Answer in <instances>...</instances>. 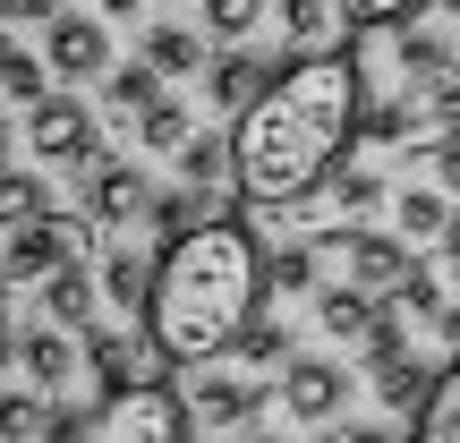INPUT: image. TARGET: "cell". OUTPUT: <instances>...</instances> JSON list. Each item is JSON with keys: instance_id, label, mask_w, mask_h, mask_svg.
I'll return each instance as SVG.
<instances>
[{"instance_id": "29", "label": "cell", "mask_w": 460, "mask_h": 443, "mask_svg": "<svg viewBox=\"0 0 460 443\" xmlns=\"http://www.w3.org/2000/svg\"><path fill=\"white\" fill-rule=\"evenodd\" d=\"M43 384H17V393L9 401H0V443H34V435H43Z\"/></svg>"}, {"instance_id": "35", "label": "cell", "mask_w": 460, "mask_h": 443, "mask_svg": "<svg viewBox=\"0 0 460 443\" xmlns=\"http://www.w3.org/2000/svg\"><path fill=\"white\" fill-rule=\"evenodd\" d=\"M307 443H401L384 418H332V427H315Z\"/></svg>"}, {"instance_id": "11", "label": "cell", "mask_w": 460, "mask_h": 443, "mask_svg": "<svg viewBox=\"0 0 460 443\" xmlns=\"http://www.w3.org/2000/svg\"><path fill=\"white\" fill-rule=\"evenodd\" d=\"M85 214H94V222H146L154 214V180H146V171H137V163H111V154H102V163L94 171H85Z\"/></svg>"}, {"instance_id": "16", "label": "cell", "mask_w": 460, "mask_h": 443, "mask_svg": "<svg viewBox=\"0 0 460 443\" xmlns=\"http://www.w3.org/2000/svg\"><path fill=\"white\" fill-rule=\"evenodd\" d=\"M376 290L367 281H324L315 290V332H332V341H367V324H376Z\"/></svg>"}, {"instance_id": "36", "label": "cell", "mask_w": 460, "mask_h": 443, "mask_svg": "<svg viewBox=\"0 0 460 443\" xmlns=\"http://www.w3.org/2000/svg\"><path fill=\"white\" fill-rule=\"evenodd\" d=\"M427 120L435 128H460V68L452 77H427Z\"/></svg>"}, {"instance_id": "19", "label": "cell", "mask_w": 460, "mask_h": 443, "mask_svg": "<svg viewBox=\"0 0 460 443\" xmlns=\"http://www.w3.org/2000/svg\"><path fill=\"white\" fill-rule=\"evenodd\" d=\"M205 43H214V34H197V26H171V17L137 34V51H146V60L163 68V77H197V68H205Z\"/></svg>"}, {"instance_id": "22", "label": "cell", "mask_w": 460, "mask_h": 443, "mask_svg": "<svg viewBox=\"0 0 460 443\" xmlns=\"http://www.w3.org/2000/svg\"><path fill=\"white\" fill-rule=\"evenodd\" d=\"M393 51H401V68H410V77H452L460 68V51H452V34H435V26H393Z\"/></svg>"}, {"instance_id": "4", "label": "cell", "mask_w": 460, "mask_h": 443, "mask_svg": "<svg viewBox=\"0 0 460 443\" xmlns=\"http://www.w3.org/2000/svg\"><path fill=\"white\" fill-rule=\"evenodd\" d=\"M26 154L34 163H60V171H94L102 163V137H94V111L77 94H43L26 111Z\"/></svg>"}, {"instance_id": "20", "label": "cell", "mask_w": 460, "mask_h": 443, "mask_svg": "<svg viewBox=\"0 0 460 443\" xmlns=\"http://www.w3.org/2000/svg\"><path fill=\"white\" fill-rule=\"evenodd\" d=\"M222 214H230V197L180 180V188H154V214H146V222H154V230H197V222H222Z\"/></svg>"}, {"instance_id": "7", "label": "cell", "mask_w": 460, "mask_h": 443, "mask_svg": "<svg viewBox=\"0 0 460 443\" xmlns=\"http://www.w3.org/2000/svg\"><path fill=\"white\" fill-rule=\"evenodd\" d=\"M324 256H341V273H349V281H367L376 298H393L401 281L418 273L410 239H384V230H324Z\"/></svg>"}, {"instance_id": "26", "label": "cell", "mask_w": 460, "mask_h": 443, "mask_svg": "<svg viewBox=\"0 0 460 443\" xmlns=\"http://www.w3.org/2000/svg\"><path fill=\"white\" fill-rule=\"evenodd\" d=\"M332 17H341V0H273V26L290 51H315L332 34Z\"/></svg>"}, {"instance_id": "28", "label": "cell", "mask_w": 460, "mask_h": 443, "mask_svg": "<svg viewBox=\"0 0 460 443\" xmlns=\"http://www.w3.org/2000/svg\"><path fill=\"white\" fill-rule=\"evenodd\" d=\"M264 17H273V0H205V34L214 43H256Z\"/></svg>"}, {"instance_id": "12", "label": "cell", "mask_w": 460, "mask_h": 443, "mask_svg": "<svg viewBox=\"0 0 460 443\" xmlns=\"http://www.w3.org/2000/svg\"><path fill=\"white\" fill-rule=\"evenodd\" d=\"M85 367V341L68 350V324H26L17 332V376L43 384V393H68V376Z\"/></svg>"}, {"instance_id": "6", "label": "cell", "mask_w": 460, "mask_h": 443, "mask_svg": "<svg viewBox=\"0 0 460 443\" xmlns=\"http://www.w3.org/2000/svg\"><path fill=\"white\" fill-rule=\"evenodd\" d=\"M180 393L197 401V418H205L214 435H247V427L264 418V401H273V393H264V376H256V367H247V376H222V367H197V376H188Z\"/></svg>"}, {"instance_id": "1", "label": "cell", "mask_w": 460, "mask_h": 443, "mask_svg": "<svg viewBox=\"0 0 460 443\" xmlns=\"http://www.w3.org/2000/svg\"><path fill=\"white\" fill-rule=\"evenodd\" d=\"M239 197L247 205H298L332 188V171L358 154L367 137V68L358 51H290L256 102L239 111Z\"/></svg>"}, {"instance_id": "40", "label": "cell", "mask_w": 460, "mask_h": 443, "mask_svg": "<svg viewBox=\"0 0 460 443\" xmlns=\"http://www.w3.org/2000/svg\"><path fill=\"white\" fill-rule=\"evenodd\" d=\"M435 9H452V17H460V0H435Z\"/></svg>"}, {"instance_id": "23", "label": "cell", "mask_w": 460, "mask_h": 443, "mask_svg": "<svg viewBox=\"0 0 460 443\" xmlns=\"http://www.w3.org/2000/svg\"><path fill=\"white\" fill-rule=\"evenodd\" d=\"M410 443H460V350H452L444 376H435V393H427V410H418Z\"/></svg>"}, {"instance_id": "2", "label": "cell", "mask_w": 460, "mask_h": 443, "mask_svg": "<svg viewBox=\"0 0 460 443\" xmlns=\"http://www.w3.org/2000/svg\"><path fill=\"white\" fill-rule=\"evenodd\" d=\"M264 298V247L239 222H197L163 239V273L146 298V332L180 367H214L239 350V332L256 324Z\"/></svg>"}, {"instance_id": "27", "label": "cell", "mask_w": 460, "mask_h": 443, "mask_svg": "<svg viewBox=\"0 0 460 443\" xmlns=\"http://www.w3.org/2000/svg\"><path fill=\"white\" fill-rule=\"evenodd\" d=\"M367 376H376V401H384L393 418H401V410L418 418V410H427V393H435V384L418 376V359H384V367H367Z\"/></svg>"}, {"instance_id": "25", "label": "cell", "mask_w": 460, "mask_h": 443, "mask_svg": "<svg viewBox=\"0 0 460 443\" xmlns=\"http://www.w3.org/2000/svg\"><path fill=\"white\" fill-rule=\"evenodd\" d=\"M188 137H197V111H188L180 94H163L154 111H137V154H180Z\"/></svg>"}, {"instance_id": "3", "label": "cell", "mask_w": 460, "mask_h": 443, "mask_svg": "<svg viewBox=\"0 0 460 443\" xmlns=\"http://www.w3.org/2000/svg\"><path fill=\"white\" fill-rule=\"evenodd\" d=\"M94 443H197V401L171 393L163 376H154V384H128V393H102Z\"/></svg>"}, {"instance_id": "34", "label": "cell", "mask_w": 460, "mask_h": 443, "mask_svg": "<svg viewBox=\"0 0 460 443\" xmlns=\"http://www.w3.org/2000/svg\"><path fill=\"white\" fill-rule=\"evenodd\" d=\"M393 307H401V315H427V324H435V315H444V281H435V273H410V281L393 290Z\"/></svg>"}, {"instance_id": "15", "label": "cell", "mask_w": 460, "mask_h": 443, "mask_svg": "<svg viewBox=\"0 0 460 443\" xmlns=\"http://www.w3.org/2000/svg\"><path fill=\"white\" fill-rule=\"evenodd\" d=\"M171 94V77L137 51V60H111V77H102V102H111V120L119 128H137V111H154V102Z\"/></svg>"}, {"instance_id": "24", "label": "cell", "mask_w": 460, "mask_h": 443, "mask_svg": "<svg viewBox=\"0 0 460 443\" xmlns=\"http://www.w3.org/2000/svg\"><path fill=\"white\" fill-rule=\"evenodd\" d=\"M51 77H60V68H51L43 51H26V43H9V51H0V94H9L17 111H34V102L51 94Z\"/></svg>"}, {"instance_id": "32", "label": "cell", "mask_w": 460, "mask_h": 443, "mask_svg": "<svg viewBox=\"0 0 460 443\" xmlns=\"http://www.w3.org/2000/svg\"><path fill=\"white\" fill-rule=\"evenodd\" d=\"M281 350H290V332H281V324H247V332H239V350H230V359H239V367H256V376H264V367H273Z\"/></svg>"}, {"instance_id": "38", "label": "cell", "mask_w": 460, "mask_h": 443, "mask_svg": "<svg viewBox=\"0 0 460 443\" xmlns=\"http://www.w3.org/2000/svg\"><path fill=\"white\" fill-rule=\"evenodd\" d=\"M94 9H102V17H137L146 0H94Z\"/></svg>"}, {"instance_id": "17", "label": "cell", "mask_w": 460, "mask_h": 443, "mask_svg": "<svg viewBox=\"0 0 460 443\" xmlns=\"http://www.w3.org/2000/svg\"><path fill=\"white\" fill-rule=\"evenodd\" d=\"M180 180L188 188H214V197H239V137H188L180 154Z\"/></svg>"}, {"instance_id": "37", "label": "cell", "mask_w": 460, "mask_h": 443, "mask_svg": "<svg viewBox=\"0 0 460 443\" xmlns=\"http://www.w3.org/2000/svg\"><path fill=\"white\" fill-rule=\"evenodd\" d=\"M427 171H435V180H444L452 197H460V128H444V137L427 146Z\"/></svg>"}, {"instance_id": "30", "label": "cell", "mask_w": 460, "mask_h": 443, "mask_svg": "<svg viewBox=\"0 0 460 443\" xmlns=\"http://www.w3.org/2000/svg\"><path fill=\"white\" fill-rule=\"evenodd\" d=\"M0 205H9V222H43L51 214V188L34 180V171H9V180H0Z\"/></svg>"}, {"instance_id": "33", "label": "cell", "mask_w": 460, "mask_h": 443, "mask_svg": "<svg viewBox=\"0 0 460 443\" xmlns=\"http://www.w3.org/2000/svg\"><path fill=\"white\" fill-rule=\"evenodd\" d=\"M332 205H349V214H367V205H384V180H376V171H332Z\"/></svg>"}, {"instance_id": "13", "label": "cell", "mask_w": 460, "mask_h": 443, "mask_svg": "<svg viewBox=\"0 0 460 443\" xmlns=\"http://www.w3.org/2000/svg\"><path fill=\"white\" fill-rule=\"evenodd\" d=\"M43 307H51V324H68V332H85V324H94V307H102V264H85V256H68L60 273L43 281Z\"/></svg>"}, {"instance_id": "14", "label": "cell", "mask_w": 460, "mask_h": 443, "mask_svg": "<svg viewBox=\"0 0 460 443\" xmlns=\"http://www.w3.org/2000/svg\"><path fill=\"white\" fill-rule=\"evenodd\" d=\"M154 273H163V256H146V247H102V298H111L119 315H146V298H154Z\"/></svg>"}, {"instance_id": "39", "label": "cell", "mask_w": 460, "mask_h": 443, "mask_svg": "<svg viewBox=\"0 0 460 443\" xmlns=\"http://www.w3.org/2000/svg\"><path fill=\"white\" fill-rule=\"evenodd\" d=\"M444 264H452V281H460V222H452V239H444Z\"/></svg>"}, {"instance_id": "10", "label": "cell", "mask_w": 460, "mask_h": 443, "mask_svg": "<svg viewBox=\"0 0 460 443\" xmlns=\"http://www.w3.org/2000/svg\"><path fill=\"white\" fill-rule=\"evenodd\" d=\"M273 68H281L273 51H256V43H222L214 60H205V102H214V111H230V120H239L247 102H256L264 85H273Z\"/></svg>"}, {"instance_id": "9", "label": "cell", "mask_w": 460, "mask_h": 443, "mask_svg": "<svg viewBox=\"0 0 460 443\" xmlns=\"http://www.w3.org/2000/svg\"><path fill=\"white\" fill-rule=\"evenodd\" d=\"M281 410H290L298 427H332V418L349 410V367L341 359H290L281 367Z\"/></svg>"}, {"instance_id": "18", "label": "cell", "mask_w": 460, "mask_h": 443, "mask_svg": "<svg viewBox=\"0 0 460 443\" xmlns=\"http://www.w3.org/2000/svg\"><path fill=\"white\" fill-rule=\"evenodd\" d=\"M393 222H401V239H410V247L418 239H452V222H460L452 214V188L444 180H435V188H401V197H393Z\"/></svg>"}, {"instance_id": "8", "label": "cell", "mask_w": 460, "mask_h": 443, "mask_svg": "<svg viewBox=\"0 0 460 443\" xmlns=\"http://www.w3.org/2000/svg\"><path fill=\"white\" fill-rule=\"evenodd\" d=\"M43 60L60 68L68 85L111 77V26H102V9H60V17L43 26Z\"/></svg>"}, {"instance_id": "41", "label": "cell", "mask_w": 460, "mask_h": 443, "mask_svg": "<svg viewBox=\"0 0 460 443\" xmlns=\"http://www.w3.org/2000/svg\"><path fill=\"white\" fill-rule=\"evenodd\" d=\"M239 443H273V435H239Z\"/></svg>"}, {"instance_id": "31", "label": "cell", "mask_w": 460, "mask_h": 443, "mask_svg": "<svg viewBox=\"0 0 460 443\" xmlns=\"http://www.w3.org/2000/svg\"><path fill=\"white\" fill-rule=\"evenodd\" d=\"M435 0H341L349 26H410V17H427Z\"/></svg>"}, {"instance_id": "21", "label": "cell", "mask_w": 460, "mask_h": 443, "mask_svg": "<svg viewBox=\"0 0 460 443\" xmlns=\"http://www.w3.org/2000/svg\"><path fill=\"white\" fill-rule=\"evenodd\" d=\"M315 264H324V239H281L273 256H264V281H273V298L324 290V281H315Z\"/></svg>"}, {"instance_id": "5", "label": "cell", "mask_w": 460, "mask_h": 443, "mask_svg": "<svg viewBox=\"0 0 460 443\" xmlns=\"http://www.w3.org/2000/svg\"><path fill=\"white\" fill-rule=\"evenodd\" d=\"M85 376L102 384V393H128V384H154L163 367H180L154 332H119V324H85Z\"/></svg>"}]
</instances>
